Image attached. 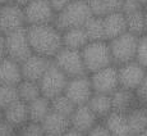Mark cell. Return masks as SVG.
<instances>
[{"label":"cell","mask_w":147,"mask_h":136,"mask_svg":"<svg viewBox=\"0 0 147 136\" xmlns=\"http://www.w3.org/2000/svg\"><path fill=\"white\" fill-rule=\"evenodd\" d=\"M26 32L33 54L53 59L63 48L61 32L56 30L53 23L26 26Z\"/></svg>","instance_id":"6da1fadb"},{"label":"cell","mask_w":147,"mask_h":136,"mask_svg":"<svg viewBox=\"0 0 147 136\" xmlns=\"http://www.w3.org/2000/svg\"><path fill=\"white\" fill-rule=\"evenodd\" d=\"M91 16L87 0H72L63 10L55 14L53 26L60 32H64L68 28L83 27Z\"/></svg>","instance_id":"7a4b0ae2"},{"label":"cell","mask_w":147,"mask_h":136,"mask_svg":"<svg viewBox=\"0 0 147 136\" xmlns=\"http://www.w3.org/2000/svg\"><path fill=\"white\" fill-rule=\"evenodd\" d=\"M81 55L87 75H91L96 71L113 64L107 41H90L81 50Z\"/></svg>","instance_id":"3957f363"},{"label":"cell","mask_w":147,"mask_h":136,"mask_svg":"<svg viewBox=\"0 0 147 136\" xmlns=\"http://www.w3.org/2000/svg\"><path fill=\"white\" fill-rule=\"evenodd\" d=\"M107 44H109L110 54H111L114 66L118 67L136 61L138 36L129 32H124L123 35L107 41Z\"/></svg>","instance_id":"277c9868"},{"label":"cell","mask_w":147,"mask_h":136,"mask_svg":"<svg viewBox=\"0 0 147 136\" xmlns=\"http://www.w3.org/2000/svg\"><path fill=\"white\" fill-rule=\"evenodd\" d=\"M51 61L68 78L87 75L80 50L61 48Z\"/></svg>","instance_id":"5b68a950"},{"label":"cell","mask_w":147,"mask_h":136,"mask_svg":"<svg viewBox=\"0 0 147 136\" xmlns=\"http://www.w3.org/2000/svg\"><path fill=\"white\" fill-rule=\"evenodd\" d=\"M67 82H68V77L51 61V64L49 66L46 72L44 73V76L38 81L41 95L44 98L51 100L55 96L64 94Z\"/></svg>","instance_id":"8992f818"},{"label":"cell","mask_w":147,"mask_h":136,"mask_svg":"<svg viewBox=\"0 0 147 136\" xmlns=\"http://www.w3.org/2000/svg\"><path fill=\"white\" fill-rule=\"evenodd\" d=\"M5 52L8 58L18 62L19 64L32 54L26 27L5 35Z\"/></svg>","instance_id":"52a82bcc"},{"label":"cell","mask_w":147,"mask_h":136,"mask_svg":"<svg viewBox=\"0 0 147 136\" xmlns=\"http://www.w3.org/2000/svg\"><path fill=\"white\" fill-rule=\"evenodd\" d=\"M90 81H91L92 90L96 94L111 95L115 90L119 87V78H118V67L111 64L100 71L91 73Z\"/></svg>","instance_id":"ba28073f"},{"label":"cell","mask_w":147,"mask_h":136,"mask_svg":"<svg viewBox=\"0 0 147 136\" xmlns=\"http://www.w3.org/2000/svg\"><path fill=\"white\" fill-rule=\"evenodd\" d=\"M92 94H94V90H92L88 75L68 78L65 90H64V95L76 107L86 105L88 103L90 98L92 96Z\"/></svg>","instance_id":"9c48e42d"},{"label":"cell","mask_w":147,"mask_h":136,"mask_svg":"<svg viewBox=\"0 0 147 136\" xmlns=\"http://www.w3.org/2000/svg\"><path fill=\"white\" fill-rule=\"evenodd\" d=\"M26 26L53 23L55 12L47 0H31L23 7Z\"/></svg>","instance_id":"30bf717a"},{"label":"cell","mask_w":147,"mask_h":136,"mask_svg":"<svg viewBox=\"0 0 147 136\" xmlns=\"http://www.w3.org/2000/svg\"><path fill=\"white\" fill-rule=\"evenodd\" d=\"M24 27L26 21L23 8L10 1L0 7V32L7 35Z\"/></svg>","instance_id":"8fae6325"},{"label":"cell","mask_w":147,"mask_h":136,"mask_svg":"<svg viewBox=\"0 0 147 136\" xmlns=\"http://www.w3.org/2000/svg\"><path fill=\"white\" fill-rule=\"evenodd\" d=\"M147 71L136 61L129 63L118 66V78H119V87L136 91L140 84L142 82Z\"/></svg>","instance_id":"7c38bea8"},{"label":"cell","mask_w":147,"mask_h":136,"mask_svg":"<svg viewBox=\"0 0 147 136\" xmlns=\"http://www.w3.org/2000/svg\"><path fill=\"white\" fill-rule=\"evenodd\" d=\"M50 64H51V59H47L45 56L32 53L27 59H24L21 63L22 78L28 81L38 82Z\"/></svg>","instance_id":"4fadbf2b"},{"label":"cell","mask_w":147,"mask_h":136,"mask_svg":"<svg viewBox=\"0 0 147 136\" xmlns=\"http://www.w3.org/2000/svg\"><path fill=\"white\" fill-rule=\"evenodd\" d=\"M100 121L88 108V105H78L76 107L73 113L69 117L70 129L80 131L82 134H87L92 127H95Z\"/></svg>","instance_id":"5bb4252c"},{"label":"cell","mask_w":147,"mask_h":136,"mask_svg":"<svg viewBox=\"0 0 147 136\" xmlns=\"http://www.w3.org/2000/svg\"><path fill=\"white\" fill-rule=\"evenodd\" d=\"M3 121H5L8 124H10L16 130L22 127L23 124L30 122L28 120V108L27 104L22 100H16L9 107H7L3 110Z\"/></svg>","instance_id":"9a60e30c"},{"label":"cell","mask_w":147,"mask_h":136,"mask_svg":"<svg viewBox=\"0 0 147 136\" xmlns=\"http://www.w3.org/2000/svg\"><path fill=\"white\" fill-rule=\"evenodd\" d=\"M110 98H111L113 112L123 113V114H127L140 104L137 100V96H136V92L123 89V87H118L110 95Z\"/></svg>","instance_id":"2e32d148"},{"label":"cell","mask_w":147,"mask_h":136,"mask_svg":"<svg viewBox=\"0 0 147 136\" xmlns=\"http://www.w3.org/2000/svg\"><path fill=\"white\" fill-rule=\"evenodd\" d=\"M102 26H104V35L105 40L110 41L118 36L127 32V21L125 16L121 12L110 13L102 17Z\"/></svg>","instance_id":"e0dca14e"},{"label":"cell","mask_w":147,"mask_h":136,"mask_svg":"<svg viewBox=\"0 0 147 136\" xmlns=\"http://www.w3.org/2000/svg\"><path fill=\"white\" fill-rule=\"evenodd\" d=\"M22 80L23 78H22L21 64L8 56L3 58L0 61V84L17 86Z\"/></svg>","instance_id":"ac0fdd59"},{"label":"cell","mask_w":147,"mask_h":136,"mask_svg":"<svg viewBox=\"0 0 147 136\" xmlns=\"http://www.w3.org/2000/svg\"><path fill=\"white\" fill-rule=\"evenodd\" d=\"M45 135L61 136L70 129L69 118L50 110V113L45 117V120L40 123Z\"/></svg>","instance_id":"d6986e66"},{"label":"cell","mask_w":147,"mask_h":136,"mask_svg":"<svg viewBox=\"0 0 147 136\" xmlns=\"http://www.w3.org/2000/svg\"><path fill=\"white\" fill-rule=\"evenodd\" d=\"M88 42V37L83 27L68 28L64 32H61V44H63V48H67V49L81 52Z\"/></svg>","instance_id":"ffe728a7"},{"label":"cell","mask_w":147,"mask_h":136,"mask_svg":"<svg viewBox=\"0 0 147 136\" xmlns=\"http://www.w3.org/2000/svg\"><path fill=\"white\" fill-rule=\"evenodd\" d=\"M101 122L113 136H131L127 116L123 113L111 112Z\"/></svg>","instance_id":"44dd1931"},{"label":"cell","mask_w":147,"mask_h":136,"mask_svg":"<svg viewBox=\"0 0 147 136\" xmlns=\"http://www.w3.org/2000/svg\"><path fill=\"white\" fill-rule=\"evenodd\" d=\"M127 121H128L131 136H137L147 129V107L138 104L136 108L127 113Z\"/></svg>","instance_id":"7402d4cb"},{"label":"cell","mask_w":147,"mask_h":136,"mask_svg":"<svg viewBox=\"0 0 147 136\" xmlns=\"http://www.w3.org/2000/svg\"><path fill=\"white\" fill-rule=\"evenodd\" d=\"M87 105H88V108L92 110V113L97 117V120L100 121V122L102 120H105L107 116L113 112L111 98H110V95L96 94V92H94L92 96L90 98Z\"/></svg>","instance_id":"603a6c76"},{"label":"cell","mask_w":147,"mask_h":136,"mask_svg":"<svg viewBox=\"0 0 147 136\" xmlns=\"http://www.w3.org/2000/svg\"><path fill=\"white\" fill-rule=\"evenodd\" d=\"M27 108H28V120H30V122H35V123H41L45 120V117L50 113V110H51L50 100L44 98V96H38L33 101L28 103Z\"/></svg>","instance_id":"cb8c5ba5"},{"label":"cell","mask_w":147,"mask_h":136,"mask_svg":"<svg viewBox=\"0 0 147 136\" xmlns=\"http://www.w3.org/2000/svg\"><path fill=\"white\" fill-rule=\"evenodd\" d=\"M91 14L95 17H105L110 13L120 12L123 0H87Z\"/></svg>","instance_id":"d4e9b609"},{"label":"cell","mask_w":147,"mask_h":136,"mask_svg":"<svg viewBox=\"0 0 147 136\" xmlns=\"http://www.w3.org/2000/svg\"><path fill=\"white\" fill-rule=\"evenodd\" d=\"M16 87H17L18 99L26 104L33 101L35 99H37L38 96H42L41 91H40V86H38V82L22 80Z\"/></svg>","instance_id":"484cf974"},{"label":"cell","mask_w":147,"mask_h":136,"mask_svg":"<svg viewBox=\"0 0 147 136\" xmlns=\"http://www.w3.org/2000/svg\"><path fill=\"white\" fill-rule=\"evenodd\" d=\"M84 32H86L88 41H106L104 35V26L101 17L91 16L90 19L84 23Z\"/></svg>","instance_id":"4316f807"},{"label":"cell","mask_w":147,"mask_h":136,"mask_svg":"<svg viewBox=\"0 0 147 136\" xmlns=\"http://www.w3.org/2000/svg\"><path fill=\"white\" fill-rule=\"evenodd\" d=\"M142 9L138 10V12H134V13H131V14H128V16H125L127 32L133 33V35L138 36V37H140L141 35H143V33H146L145 19H143Z\"/></svg>","instance_id":"83f0119b"},{"label":"cell","mask_w":147,"mask_h":136,"mask_svg":"<svg viewBox=\"0 0 147 136\" xmlns=\"http://www.w3.org/2000/svg\"><path fill=\"white\" fill-rule=\"evenodd\" d=\"M50 107H51V110L55 113H59L61 116H65V117L69 118L70 114L73 113L76 105L67 98L64 94L55 96L54 99L50 100Z\"/></svg>","instance_id":"f1b7e54d"},{"label":"cell","mask_w":147,"mask_h":136,"mask_svg":"<svg viewBox=\"0 0 147 136\" xmlns=\"http://www.w3.org/2000/svg\"><path fill=\"white\" fill-rule=\"evenodd\" d=\"M16 100H18L17 87L0 84V109L4 110L7 107H9Z\"/></svg>","instance_id":"f546056e"},{"label":"cell","mask_w":147,"mask_h":136,"mask_svg":"<svg viewBox=\"0 0 147 136\" xmlns=\"http://www.w3.org/2000/svg\"><path fill=\"white\" fill-rule=\"evenodd\" d=\"M136 62H137L138 64H141V66L147 71V32L138 37Z\"/></svg>","instance_id":"4dcf8cb0"},{"label":"cell","mask_w":147,"mask_h":136,"mask_svg":"<svg viewBox=\"0 0 147 136\" xmlns=\"http://www.w3.org/2000/svg\"><path fill=\"white\" fill-rule=\"evenodd\" d=\"M17 136H45L40 123L27 122L17 130Z\"/></svg>","instance_id":"1f68e13d"},{"label":"cell","mask_w":147,"mask_h":136,"mask_svg":"<svg viewBox=\"0 0 147 136\" xmlns=\"http://www.w3.org/2000/svg\"><path fill=\"white\" fill-rule=\"evenodd\" d=\"M136 96H137V100L141 105L147 107V72L143 77L142 82L140 84V86L136 90Z\"/></svg>","instance_id":"d6a6232c"},{"label":"cell","mask_w":147,"mask_h":136,"mask_svg":"<svg viewBox=\"0 0 147 136\" xmlns=\"http://www.w3.org/2000/svg\"><path fill=\"white\" fill-rule=\"evenodd\" d=\"M142 5L137 1V0H123V4H121V10L120 12L124 16H128L131 13L138 12V10L142 9Z\"/></svg>","instance_id":"836d02e7"},{"label":"cell","mask_w":147,"mask_h":136,"mask_svg":"<svg viewBox=\"0 0 147 136\" xmlns=\"http://www.w3.org/2000/svg\"><path fill=\"white\" fill-rule=\"evenodd\" d=\"M86 136H113V135L107 131V129L102 124V122H98L95 127H92L87 132Z\"/></svg>","instance_id":"e575fe53"},{"label":"cell","mask_w":147,"mask_h":136,"mask_svg":"<svg viewBox=\"0 0 147 136\" xmlns=\"http://www.w3.org/2000/svg\"><path fill=\"white\" fill-rule=\"evenodd\" d=\"M0 136H17V130L5 121L0 122Z\"/></svg>","instance_id":"d590c367"},{"label":"cell","mask_w":147,"mask_h":136,"mask_svg":"<svg viewBox=\"0 0 147 136\" xmlns=\"http://www.w3.org/2000/svg\"><path fill=\"white\" fill-rule=\"evenodd\" d=\"M47 1H49V4L51 5L53 10L56 14V13L60 12V10H63L72 0H47Z\"/></svg>","instance_id":"8d00e7d4"},{"label":"cell","mask_w":147,"mask_h":136,"mask_svg":"<svg viewBox=\"0 0 147 136\" xmlns=\"http://www.w3.org/2000/svg\"><path fill=\"white\" fill-rule=\"evenodd\" d=\"M7 56V52H5V35L0 32V61Z\"/></svg>","instance_id":"74e56055"},{"label":"cell","mask_w":147,"mask_h":136,"mask_svg":"<svg viewBox=\"0 0 147 136\" xmlns=\"http://www.w3.org/2000/svg\"><path fill=\"white\" fill-rule=\"evenodd\" d=\"M61 136H86V134H82L80 131H76V130H73V129H69L65 134H63Z\"/></svg>","instance_id":"f35d334b"},{"label":"cell","mask_w":147,"mask_h":136,"mask_svg":"<svg viewBox=\"0 0 147 136\" xmlns=\"http://www.w3.org/2000/svg\"><path fill=\"white\" fill-rule=\"evenodd\" d=\"M31 0H10V3H13V4H17V5H19V7H22L23 8L26 4H28Z\"/></svg>","instance_id":"ab89813d"},{"label":"cell","mask_w":147,"mask_h":136,"mask_svg":"<svg viewBox=\"0 0 147 136\" xmlns=\"http://www.w3.org/2000/svg\"><path fill=\"white\" fill-rule=\"evenodd\" d=\"M142 13H143V19H145V28H146V32H147V5L143 7Z\"/></svg>","instance_id":"60d3db41"},{"label":"cell","mask_w":147,"mask_h":136,"mask_svg":"<svg viewBox=\"0 0 147 136\" xmlns=\"http://www.w3.org/2000/svg\"><path fill=\"white\" fill-rule=\"evenodd\" d=\"M137 1L140 3L142 7H146V5H147V0H137Z\"/></svg>","instance_id":"b9f144b4"},{"label":"cell","mask_w":147,"mask_h":136,"mask_svg":"<svg viewBox=\"0 0 147 136\" xmlns=\"http://www.w3.org/2000/svg\"><path fill=\"white\" fill-rule=\"evenodd\" d=\"M137 136H147V129L145 130V131H142V132H141V134H138Z\"/></svg>","instance_id":"7bdbcfd3"},{"label":"cell","mask_w":147,"mask_h":136,"mask_svg":"<svg viewBox=\"0 0 147 136\" xmlns=\"http://www.w3.org/2000/svg\"><path fill=\"white\" fill-rule=\"evenodd\" d=\"M10 0H0V5H4V4H7V3H9Z\"/></svg>","instance_id":"ee69618b"},{"label":"cell","mask_w":147,"mask_h":136,"mask_svg":"<svg viewBox=\"0 0 147 136\" xmlns=\"http://www.w3.org/2000/svg\"><path fill=\"white\" fill-rule=\"evenodd\" d=\"M1 121H3V110L0 109V122H1Z\"/></svg>","instance_id":"f6af8a7d"},{"label":"cell","mask_w":147,"mask_h":136,"mask_svg":"<svg viewBox=\"0 0 147 136\" xmlns=\"http://www.w3.org/2000/svg\"><path fill=\"white\" fill-rule=\"evenodd\" d=\"M45 136H51V135H45Z\"/></svg>","instance_id":"bcb514c9"},{"label":"cell","mask_w":147,"mask_h":136,"mask_svg":"<svg viewBox=\"0 0 147 136\" xmlns=\"http://www.w3.org/2000/svg\"><path fill=\"white\" fill-rule=\"evenodd\" d=\"M0 7H1V5H0Z\"/></svg>","instance_id":"7dc6e473"}]
</instances>
